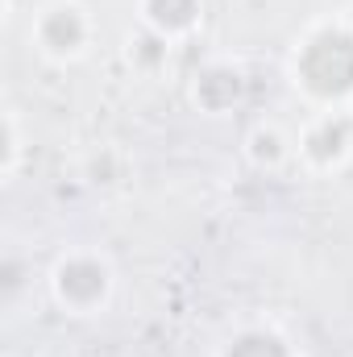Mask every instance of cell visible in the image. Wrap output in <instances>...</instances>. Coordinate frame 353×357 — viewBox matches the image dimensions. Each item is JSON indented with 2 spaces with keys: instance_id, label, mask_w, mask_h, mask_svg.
I'll return each mask as SVG.
<instances>
[{
  "instance_id": "6da1fadb",
  "label": "cell",
  "mask_w": 353,
  "mask_h": 357,
  "mask_svg": "<svg viewBox=\"0 0 353 357\" xmlns=\"http://www.w3.org/2000/svg\"><path fill=\"white\" fill-rule=\"evenodd\" d=\"M287 79L312 108H353V21L316 17L287 50Z\"/></svg>"
},
{
  "instance_id": "7a4b0ae2",
  "label": "cell",
  "mask_w": 353,
  "mask_h": 357,
  "mask_svg": "<svg viewBox=\"0 0 353 357\" xmlns=\"http://www.w3.org/2000/svg\"><path fill=\"white\" fill-rule=\"evenodd\" d=\"M50 303L71 320H96L117 299V266L100 245H67L46 270Z\"/></svg>"
},
{
  "instance_id": "3957f363",
  "label": "cell",
  "mask_w": 353,
  "mask_h": 357,
  "mask_svg": "<svg viewBox=\"0 0 353 357\" xmlns=\"http://www.w3.org/2000/svg\"><path fill=\"white\" fill-rule=\"evenodd\" d=\"M96 13L84 0H42L29 17V46L50 67H71L96 46Z\"/></svg>"
},
{
  "instance_id": "277c9868",
  "label": "cell",
  "mask_w": 353,
  "mask_h": 357,
  "mask_svg": "<svg viewBox=\"0 0 353 357\" xmlns=\"http://www.w3.org/2000/svg\"><path fill=\"white\" fill-rule=\"evenodd\" d=\"M295 162L308 175H337L353 162V108H312L295 133Z\"/></svg>"
},
{
  "instance_id": "5b68a950",
  "label": "cell",
  "mask_w": 353,
  "mask_h": 357,
  "mask_svg": "<svg viewBox=\"0 0 353 357\" xmlns=\"http://www.w3.org/2000/svg\"><path fill=\"white\" fill-rule=\"evenodd\" d=\"M246 100H250V71L229 54L204 59L187 79V104L200 116H229Z\"/></svg>"
},
{
  "instance_id": "8992f818",
  "label": "cell",
  "mask_w": 353,
  "mask_h": 357,
  "mask_svg": "<svg viewBox=\"0 0 353 357\" xmlns=\"http://www.w3.org/2000/svg\"><path fill=\"white\" fill-rule=\"evenodd\" d=\"M212 357H303L295 349V341L270 324V320H241L237 328H229L220 337V345L212 349Z\"/></svg>"
},
{
  "instance_id": "52a82bcc",
  "label": "cell",
  "mask_w": 353,
  "mask_h": 357,
  "mask_svg": "<svg viewBox=\"0 0 353 357\" xmlns=\"http://www.w3.org/2000/svg\"><path fill=\"white\" fill-rule=\"evenodd\" d=\"M137 21L183 46L204 25V0H137Z\"/></svg>"
},
{
  "instance_id": "ba28073f",
  "label": "cell",
  "mask_w": 353,
  "mask_h": 357,
  "mask_svg": "<svg viewBox=\"0 0 353 357\" xmlns=\"http://www.w3.org/2000/svg\"><path fill=\"white\" fill-rule=\"evenodd\" d=\"M241 154L258 175H278L283 167L295 162V137L278 121H254L241 142Z\"/></svg>"
},
{
  "instance_id": "9c48e42d",
  "label": "cell",
  "mask_w": 353,
  "mask_h": 357,
  "mask_svg": "<svg viewBox=\"0 0 353 357\" xmlns=\"http://www.w3.org/2000/svg\"><path fill=\"white\" fill-rule=\"evenodd\" d=\"M171 54H175V42L163 38V33H154V29H146L142 21H137V29L125 33V46H121L125 67H129L133 75H142V79L163 75V71L171 67Z\"/></svg>"
},
{
  "instance_id": "30bf717a",
  "label": "cell",
  "mask_w": 353,
  "mask_h": 357,
  "mask_svg": "<svg viewBox=\"0 0 353 357\" xmlns=\"http://www.w3.org/2000/svg\"><path fill=\"white\" fill-rule=\"evenodd\" d=\"M25 125H21V108H4V133H0V178L13 183L25 167Z\"/></svg>"
},
{
  "instance_id": "8fae6325",
  "label": "cell",
  "mask_w": 353,
  "mask_h": 357,
  "mask_svg": "<svg viewBox=\"0 0 353 357\" xmlns=\"http://www.w3.org/2000/svg\"><path fill=\"white\" fill-rule=\"evenodd\" d=\"M121 178H125V154L100 146V150L88 158V183L91 187H117Z\"/></svg>"
}]
</instances>
